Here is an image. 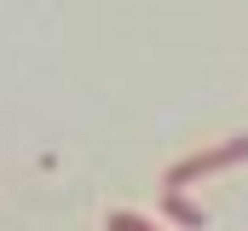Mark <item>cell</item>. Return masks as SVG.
I'll use <instances>...</instances> for the list:
<instances>
[{"mask_svg":"<svg viewBox=\"0 0 248 231\" xmlns=\"http://www.w3.org/2000/svg\"><path fill=\"white\" fill-rule=\"evenodd\" d=\"M162 214H168L173 226H185V231H202V226H208V208L190 202L185 191H162Z\"/></svg>","mask_w":248,"mask_h":231,"instance_id":"cell-2","label":"cell"},{"mask_svg":"<svg viewBox=\"0 0 248 231\" xmlns=\"http://www.w3.org/2000/svg\"><path fill=\"white\" fill-rule=\"evenodd\" d=\"M237 162H248V133H231L225 145H208V150L179 156L173 168L162 173V191H185V185H196L202 173H225V168H237Z\"/></svg>","mask_w":248,"mask_h":231,"instance_id":"cell-1","label":"cell"},{"mask_svg":"<svg viewBox=\"0 0 248 231\" xmlns=\"http://www.w3.org/2000/svg\"><path fill=\"white\" fill-rule=\"evenodd\" d=\"M104 231H156L144 214H127V208H110V220H104Z\"/></svg>","mask_w":248,"mask_h":231,"instance_id":"cell-3","label":"cell"}]
</instances>
